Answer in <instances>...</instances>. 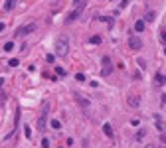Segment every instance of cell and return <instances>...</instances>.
Wrapping results in <instances>:
<instances>
[{
	"mask_svg": "<svg viewBox=\"0 0 166 148\" xmlns=\"http://www.w3.org/2000/svg\"><path fill=\"white\" fill-rule=\"evenodd\" d=\"M127 103H129V107H138L141 105V95H129Z\"/></svg>",
	"mask_w": 166,
	"mask_h": 148,
	"instance_id": "5",
	"label": "cell"
},
{
	"mask_svg": "<svg viewBox=\"0 0 166 148\" xmlns=\"http://www.w3.org/2000/svg\"><path fill=\"white\" fill-rule=\"evenodd\" d=\"M52 128H55V130H59V128H61V123H59L57 119H54V121H52Z\"/></svg>",
	"mask_w": 166,
	"mask_h": 148,
	"instance_id": "12",
	"label": "cell"
},
{
	"mask_svg": "<svg viewBox=\"0 0 166 148\" xmlns=\"http://www.w3.org/2000/svg\"><path fill=\"white\" fill-rule=\"evenodd\" d=\"M103 132H105V136L113 138V126H111L109 123H105V125H103Z\"/></svg>",
	"mask_w": 166,
	"mask_h": 148,
	"instance_id": "7",
	"label": "cell"
},
{
	"mask_svg": "<svg viewBox=\"0 0 166 148\" xmlns=\"http://www.w3.org/2000/svg\"><path fill=\"white\" fill-rule=\"evenodd\" d=\"M144 26H146V24H144V20H136V24H134V30H136V32H144Z\"/></svg>",
	"mask_w": 166,
	"mask_h": 148,
	"instance_id": "8",
	"label": "cell"
},
{
	"mask_svg": "<svg viewBox=\"0 0 166 148\" xmlns=\"http://www.w3.org/2000/svg\"><path fill=\"white\" fill-rule=\"evenodd\" d=\"M45 128V111L40 114V119H38V130H44Z\"/></svg>",
	"mask_w": 166,
	"mask_h": 148,
	"instance_id": "6",
	"label": "cell"
},
{
	"mask_svg": "<svg viewBox=\"0 0 166 148\" xmlns=\"http://www.w3.org/2000/svg\"><path fill=\"white\" fill-rule=\"evenodd\" d=\"M156 128H158V130H162V121H160L158 116H156Z\"/></svg>",
	"mask_w": 166,
	"mask_h": 148,
	"instance_id": "20",
	"label": "cell"
},
{
	"mask_svg": "<svg viewBox=\"0 0 166 148\" xmlns=\"http://www.w3.org/2000/svg\"><path fill=\"white\" fill-rule=\"evenodd\" d=\"M144 134H146V130H144V128H143V130H138V134H136V138H143Z\"/></svg>",
	"mask_w": 166,
	"mask_h": 148,
	"instance_id": "22",
	"label": "cell"
},
{
	"mask_svg": "<svg viewBox=\"0 0 166 148\" xmlns=\"http://www.w3.org/2000/svg\"><path fill=\"white\" fill-rule=\"evenodd\" d=\"M129 47H131L133 51H138V49L143 47V40H141L138 36H131V38H129Z\"/></svg>",
	"mask_w": 166,
	"mask_h": 148,
	"instance_id": "2",
	"label": "cell"
},
{
	"mask_svg": "<svg viewBox=\"0 0 166 148\" xmlns=\"http://www.w3.org/2000/svg\"><path fill=\"white\" fill-rule=\"evenodd\" d=\"M69 51V38L67 36H57L55 40V53L57 56H67Z\"/></svg>",
	"mask_w": 166,
	"mask_h": 148,
	"instance_id": "1",
	"label": "cell"
},
{
	"mask_svg": "<svg viewBox=\"0 0 166 148\" xmlns=\"http://www.w3.org/2000/svg\"><path fill=\"white\" fill-rule=\"evenodd\" d=\"M89 42H91V44H101V38H99V36H91Z\"/></svg>",
	"mask_w": 166,
	"mask_h": 148,
	"instance_id": "14",
	"label": "cell"
},
{
	"mask_svg": "<svg viewBox=\"0 0 166 148\" xmlns=\"http://www.w3.org/2000/svg\"><path fill=\"white\" fill-rule=\"evenodd\" d=\"M4 28H6V26H4V24L0 22V34H2V32H4Z\"/></svg>",
	"mask_w": 166,
	"mask_h": 148,
	"instance_id": "23",
	"label": "cell"
},
{
	"mask_svg": "<svg viewBox=\"0 0 166 148\" xmlns=\"http://www.w3.org/2000/svg\"><path fill=\"white\" fill-rule=\"evenodd\" d=\"M144 148H154V144H146V146H144Z\"/></svg>",
	"mask_w": 166,
	"mask_h": 148,
	"instance_id": "24",
	"label": "cell"
},
{
	"mask_svg": "<svg viewBox=\"0 0 166 148\" xmlns=\"http://www.w3.org/2000/svg\"><path fill=\"white\" fill-rule=\"evenodd\" d=\"M42 146H44V148L50 146V138H44V140H42Z\"/></svg>",
	"mask_w": 166,
	"mask_h": 148,
	"instance_id": "21",
	"label": "cell"
},
{
	"mask_svg": "<svg viewBox=\"0 0 166 148\" xmlns=\"http://www.w3.org/2000/svg\"><path fill=\"white\" fill-rule=\"evenodd\" d=\"M154 18H156V14H154V12H148V14H146V22H152Z\"/></svg>",
	"mask_w": 166,
	"mask_h": 148,
	"instance_id": "15",
	"label": "cell"
},
{
	"mask_svg": "<svg viewBox=\"0 0 166 148\" xmlns=\"http://www.w3.org/2000/svg\"><path fill=\"white\" fill-rule=\"evenodd\" d=\"M75 99H77V103H79V105H81V107H83V109H87V107H89V101H85L83 97H79V95H77Z\"/></svg>",
	"mask_w": 166,
	"mask_h": 148,
	"instance_id": "11",
	"label": "cell"
},
{
	"mask_svg": "<svg viewBox=\"0 0 166 148\" xmlns=\"http://www.w3.org/2000/svg\"><path fill=\"white\" fill-rule=\"evenodd\" d=\"M36 30V24H28V26H22L18 32H16V36H28L30 32H34Z\"/></svg>",
	"mask_w": 166,
	"mask_h": 148,
	"instance_id": "3",
	"label": "cell"
},
{
	"mask_svg": "<svg viewBox=\"0 0 166 148\" xmlns=\"http://www.w3.org/2000/svg\"><path fill=\"white\" fill-rule=\"evenodd\" d=\"M111 71H113V65H111V59L107 56L103 57V75H105V77H107V75H109Z\"/></svg>",
	"mask_w": 166,
	"mask_h": 148,
	"instance_id": "4",
	"label": "cell"
},
{
	"mask_svg": "<svg viewBox=\"0 0 166 148\" xmlns=\"http://www.w3.org/2000/svg\"><path fill=\"white\" fill-rule=\"evenodd\" d=\"M55 73H57V75H65V69L63 67H55Z\"/></svg>",
	"mask_w": 166,
	"mask_h": 148,
	"instance_id": "19",
	"label": "cell"
},
{
	"mask_svg": "<svg viewBox=\"0 0 166 148\" xmlns=\"http://www.w3.org/2000/svg\"><path fill=\"white\" fill-rule=\"evenodd\" d=\"M14 6H16V0H6L4 2V10H12Z\"/></svg>",
	"mask_w": 166,
	"mask_h": 148,
	"instance_id": "10",
	"label": "cell"
},
{
	"mask_svg": "<svg viewBox=\"0 0 166 148\" xmlns=\"http://www.w3.org/2000/svg\"><path fill=\"white\" fill-rule=\"evenodd\" d=\"M136 63H138V67H141V69L146 67V61H144V59H136Z\"/></svg>",
	"mask_w": 166,
	"mask_h": 148,
	"instance_id": "17",
	"label": "cell"
},
{
	"mask_svg": "<svg viewBox=\"0 0 166 148\" xmlns=\"http://www.w3.org/2000/svg\"><path fill=\"white\" fill-rule=\"evenodd\" d=\"M8 65H10V67H18V65H20V61H18V59H10V61H8Z\"/></svg>",
	"mask_w": 166,
	"mask_h": 148,
	"instance_id": "16",
	"label": "cell"
},
{
	"mask_svg": "<svg viewBox=\"0 0 166 148\" xmlns=\"http://www.w3.org/2000/svg\"><path fill=\"white\" fill-rule=\"evenodd\" d=\"M75 79H77L79 83H83V81H85V75H83V73H77V75H75Z\"/></svg>",
	"mask_w": 166,
	"mask_h": 148,
	"instance_id": "18",
	"label": "cell"
},
{
	"mask_svg": "<svg viewBox=\"0 0 166 148\" xmlns=\"http://www.w3.org/2000/svg\"><path fill=\"white\" fill-rule=\"evenodd\" d=\"M2 85H4V79H0V89H2Z\"/></svg>",
	"mask_w": 166,
	"mask_h": 148,
	"instance_id": "25",
	"label": "cell"
},
{
	"mask_svg": "<svg viewBox=\"0 0 166 148\" xmlns=\"http://www.w3.org/2000/svg\"><path fill=\"white\" fill-rule=\"evenodd\" d=\"M154 83H156V85H160V87H162V85H164V75H162V73H156V77H154Z\"/></svg>",
	"mask_w": 166,
	"mask_h": 148,
	"instance_id": "9",
	"label": "cell"
},
{
	"mask_svg": "<svg viewBox=\"0 0 166 148\" xmlns=\"http://www.w3.org/2000/svg\"><path fill=\"white\" fill-rule=\"evenodd\" d=\"M14 49V42H8V44H4V51H12Z\"/></svg>",
	"mask_w": 166,
	"mask_h": 148,
	"instance_id": "13",
	"label": "cell"
}]
</instances>
